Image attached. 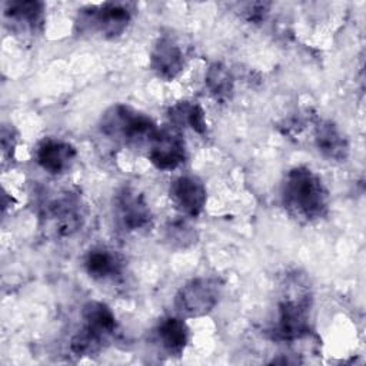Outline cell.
<instances>
[{"instance_id": "obj_12", "label": "cell", "mask_w": 366, "mask_h": 366, "mask_svg": "<svg viewBox=\"0 0 366 366\" xmlns=\"http://www.w3.org/2000/svg\"><path fill=\"white\" fill-rule=\"evenodd\" d=\"M76 157V147L60 139H43L36 147V160L39 166L50 174H63L69 172Z\"/></svg>"}, {"instance_id": "obj_8", "label": "cell", "mask_w": 366, "mask_h": 366, "mask_svg": "<svg viewBox=\"0 0 366 366\" xmlns=\"http://www.w3.org/2000/svg\"><path fill=\"white\" fill-rule=\"evenodd\" d=\"M113 216L117 226L129 233L144 230L153 222V213L144 194L133 186H123L116 192Z\"/></svg>"}, {"instance_id": "obj_17", "label": "cell", "mask_w": 366, "mask_h": 366, "mask_svg": "<svg viewBox=\"0 0 366 366\" xmlns=\"http://www.w3.org/2000/svg\"><path fill=\"white\" fill-rule=\"evenodd\" d=\"M169 119L173 126L182 129L189 127L197 134H206L207 122L203 107L197 102L182 100L169 109Z\"/></svg>"}, {"instance_id": "obj_11", "label": "cell", "mask_w": 366, "mask_h": 366, "mask_svg": "<svg viewBox=\"0 0 366 366\" xmlns=\"http://www.w3.org/2000/svg\"><path fill=\"white\" fill-rule=\"evenodd\" d=\"M186 66V57L182 46L170 36H162L156 40L150 53V69L162 80L176 79Z\"/></svg>"}, {"instance_id": "obj_7", "label": "cell", "mask_w": 366, "mask_h": 366, "mask_svg": "<svg viewBox=\"0 0 366 366\" xmlns=\"http://www.w3.org/2000/svg\"><path fill=\"white\" fill-rule=\"evenodd\" d=\"M223 289L224 283L217 276L193 277L176 292L173 297L174 310L183 319L206 316L219 305Z\"/></svg>"}, {"instance_id": "obj_1", "label": "cell", "mask_w": 366, "mask_h": 366, "mask_svg": "<svg viewBox=\"0 0 366 366\" xmlns=\"http://www.w3.org/2000/svg\"><path fill=\"white\" fill-rule=\"evenodd\" d=\"M280 199L286 213L302 224L325 217L330 204L326 184L307 166H296L287 170L280 184Z\"/></svg>"}, {"instance_id": "obj_4", "label": "cell", "mask_w": 366, "mask_h": 366, "mask_svg": "<svg viewBox=\"0 0 366 366\" xmlns=\"http://www.w3.org/2000/svg\"><path fill=\"white\" fill-rule=\"evenodd\" d=\"M99 127L106 137L136 147L147 146L159 129L149 114L123 103L110 106L102 114Z\"/></svg>"}, {"instance_id": "obj_21", "label": "cell", "mask_w": 366, "mask_h": 366, "mask_svg": "<svg viewBox=\"0 0 366 366\" xmlns=\"http://www.w3.org/2000/svg\"><path fill=\"white\" fill-rule=\"evenodd\" d=\"M1 153L4 159H13L17 146V132L11 124H3L0 134Z\"/></svg>"}, {"instance_id": "obj_20", "label": "cell", "mask_w": 366, "mask_h": 366, "mask_svg": "<svg viewBox=\"0 0 366 366\" xmlns=\"http://www.w3.org/2000/svg\"><path fill=\"white\" fill-rule=\"evenodd\" d=\"M270 7L272 3L267 1H250L240 6V14L246 21L259 24L267 17Z\"/></svg>"}, {"instance_id": "obj_6", "label": "cell", "mask_w": 366, "mask_h": 366, "mask_svg": "<svg viewBox=\"0 0 366 366\" xmlns=\"http://www.w3.org/2000/svg\"><path fill=\"white\" fill-rule=\"evenodd\" d=\"M40 217L46 229L54 236L70 237L83 227L87 207L77 192L63 190L46 200Z\"/></svg>"}, {"instance_id": "obj_13", "label": "cell", "mask_w": 366, "mask_h": 366, "mask_svg": "<svg viewBox=\"0 0 366 366\" xmlns=\"http://www.w3.org/2000/svg\"><path fill=\"white\" fill-rule=\"evenodd\" d=\"M313 140L317 152L330 162H346L350 146L343 130L332 120H319L315 124Z\"/></svg>"}, {"instance_id": "obj_18", "label": "cell", "mask_w": 366, "mask_h": 366, "mask_svg": "<svg viewBox=\"0 0 366 366\" xmlns=\"http://www.w3.org/2000/svg\"><path fill=\"white\" fill-rule=\"evenodd\" d=\"M204 84L210 96L217 102H227L234 92V79L232 71L220 61L212 63L204 74Z\"/></svg>"}, {"instance_id": "obj_2", "label": "cell", "mask_w": 366, "mask_h": 366, "mask_svg": "<svg viewBox=\"0 0 366 366\" xmlns=\"http://www.w3.org/2000/svg\"><path fill=\"white\" fill-rule=\"evenodd\" d=\"M312 302L313 295L307 279L297 273L287 274L277 302L272 337L279 342H295L307 336Z\"/></svg>"}, {"instance_id": "obj_9", "label": "cell", "mask_w": 366, "mask_h": 366, "mask_svg": "<svg viewBox=\"0 0 366 366\" xmlns=\"http://www.w3.org/2000/svg\"><path fill=\"white\" fill-rule=\"evenodd\" d=\"M147 157L159 170H174L187 160V147L179 127H159L147 144Z\"/></svg>"}, {"instance_id": "obj_5", "label": "cell", "mask_w": 366, "mask_h": 366, "mask_svg": "<svg viewBox=\"0 0 366 366\" xmlns=\"http://www.w3.org/2000/svg\"><path fill=\"white\" fill-rule=\"evenodd\" d=\"M133 11V4L124 1L86 6L77 13L76 27L80 34H99L103 39H117L129 27Z\"/></svg>"}, {"instance_id": "obj_3", "label": "cell", "mask_w": 366, "mask_h": 366, "mask_svg": "<svg viewBox=\"0 0 366 366\" xmlns=\"http://www.w3.org/2000/svg\"><path fill=\"white\" fill-rule=\"evenodd\" d=\"M81 326L69 342L70 352L77 357H93L106 349L117 332V319L103 302L89 300L81 307Z\"/></svg>"}, {"instance_id": "obj_15", "label": "cell", "mask_w": 366, "mask_h": 366, "mask_svg": "<svg viewBox=\"0 0 366 366\" xmlns=\"http://www.w3.org/2000/svg\"><path fill=\"white\" fill-rule=\"evenodd\" d=\"M83 267L93 280L107 282L122 276L124 262L116 250L106 246H96L86 253Z\"/></svg>"}, {"instance_id": "obj_10", "label": "cell", "mask_w": 366, "mask_h": 366, "mask_svg": "<svg viewBox=\"0 0 366 366\" xmlns=\"http://www.w3.org/2000/svg\"><path fill=\"white\" fill-rule=\"evenodd\" d=\"M169 194L174 207L186 217H197L207 202L204 183L193 174H183L170 183Z\"/></svg>"}, {"instance_id": "obj_14", "label": "cell", "mask_w": 366, "mask_h": 366, "mask_svg": "<svg viewBox=\"0 0 366 366\" xmlns=\"http://www.w3.org/2000/svg\"><path fill=\"white\" fill-rule=\"evenodd\" d=\"M154 343L159 349L169 357H179L184 352L190 332L180 316H166L162 317L154 326Z\"/></svg>"}, {"instance_id": "obj_19", "label": "cell", "mask_w": 366, "mask_h": 366, "mask_svg": "<svg viewBox=\"0 0 366 366\" xmlns=\"http://www.w3.org/2000/svg\"><path fill=\"white\" fill-rule=\"evenodd\" d=\"M164 240L170 247L184 250L197 242V232L184 217L172 219L164 226Z\"/></svg>"}, {"instance_id": "obj_16", "label": "cell", "mask_w": 366, "mask_h": 366, "mask_svg": "<svg viewBox=\"0 0 366 366\" xmlns=\"http://www.w3.org/2000/svg\"><path fill=\"white\" fill-rule=\"evenodd\" d=\"M4 16L14 29L37 34L44 27V3L37 0L6 1Z\"/></svg>"}]
</instances>
